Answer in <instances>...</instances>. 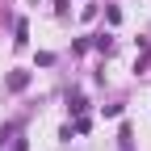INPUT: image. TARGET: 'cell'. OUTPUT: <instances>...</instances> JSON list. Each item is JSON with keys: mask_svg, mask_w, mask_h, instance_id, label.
Masks as SVG:
<instances>
[{"mask_svg": "<svg viewBox=\"0 0 151 151\" xmlns=\"http://www.w3.org/2000/svg\"><path fill=\"white\" fill-rule=\"evenodd\" d=\"M25 84H29V71H13V76H9V88H13V92H21Z\"/></svg>", "mask_w": 151, "mask_h": 151, "instance_id": "1", "label": "cell"}]
</instances>
